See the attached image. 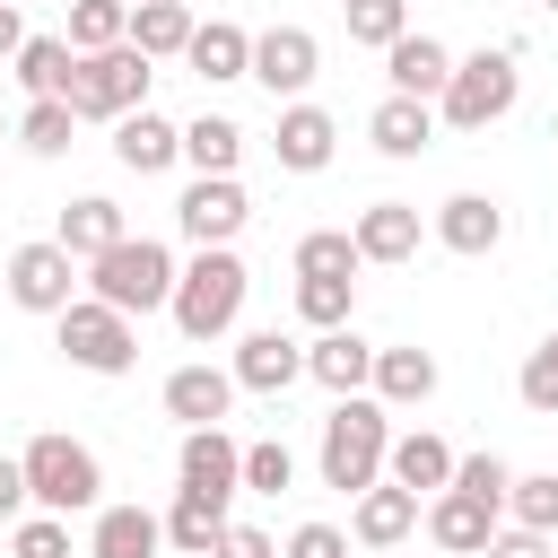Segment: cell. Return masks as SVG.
Listing matches in <instances>:
<instances>
[{
	"mask_svg": "<svg viewBox=\"0 0 558 558\" xmlns=\"http://www.w3.org/2000/svg\"><path fill=\"white\" fill-rule=\"evenodd\" d=\"M244 288H253L244 262H235L227 244H201V253L174 270V296H166V305H174V331H183V340H218V331H235Z\"/></svg>",
	"mask_w": 558,
	"mask_h": 558,
	"instance_id": "6da1fadb",
	"label": "cell"
},
{
	"mask_svg": "<svg viewBox=\"0 0 558 558\" xmlns=\"http://www.w3.org/2000/svg\"><path fill=\"white\" fill-rule=\"evenodd\" d=\"M384 445H392L384 401L340 392V401H331V418H323V488H340V497L375 488V480H384Z\"/></svg>",
	"mask_w": 558,
	"mask_h": 558,
	"instance_id": "7a4b0ae2",
	"label": "cell"
},
{
	"mask_svg": "<svg viewBox=\"0 0 558 558\" xmlns=\"http://www.w3.org/2000/svg\"><path fill=\"white\" fill-rule=\"evenodd\" d=\"M514 87H523L514 44H480V52L453 61V78L436 87V122H453V131H488V122L514 113Z\"/></svg>",
	"mask_w": 558,
	"mask_h": 558,
	"instance_id": "3957f363",
	"label": "cell"
},
{
	"mask_svg": "<svg viewBox=\"0 0 558 558\" xmlns=\"http://www.w3.org/2000/svg\"><path fill=\"white\" fill-rule=\"evenodd\" d=\"M87 296H105L113 314H157L174 296V253L157 235H122L87 262Z\"/></svg>",
	"mask_w": 558,
	"mask_h": 558,
	"instance_id": "277c9868",
	"label": "cell"
},
{
	"mask_svg": "<svg viewBox=\"0 0 558 558\" xmlns=\"http://www.w3.org/2000/svg\"><path fill=\"white\" fill-rule=\"evenodd\" d=\"M148 52L122 35V44H105V52H78V70H70V113L78 122H122V113H140L148 105Z\"/></svg>",
	"mask_w": 558,
	"mask_h": 558,
	"instance_id": "5b68a950",
	"label": "cell"
},
{
	"mask_svg": "<svg viewBox=\"0 0 558 558\" xmlns=\"http://www.w3.org/2000/svg\"><path fill=\"white\" fill-rule=\"evenodd\" d=\"M17 462H26V506H44V514H87L105 488V471L78 436H35Z\"/></svg>",
	"mask_w": 558,
	"mask_h": 558,
	"instance_id": "8992f818",
	"label": "cell"
},
{
	"mask_svg": "<svg viewBox=\"0 0 558 558\" xmlns=\"http://www.w3.org/2000/svg\"><path fill=\"white\" fill-rule=\"evenodd\" d=\"M52 323H61V357L87 366V375H131V366H140V331H131V314H113L105 296H70Z\"/></svg>",
	"mask_w": 558,
	"mask_h": 558,
	"instance_id": "52a82bcc",
	"label": "cell"
},
{
	"mask_svg": "<svg viewBox=\"0 0 558 558\" xmlns=\"http://www.w3.org/2000/svg\"><path fill=\"white\" fill-rule=\"evenodd\" d=\"M253 218V201H244V183L235 174H192L183 183V201H174V227L192 235V244H235V227Z\"/></svg>",
	"mask_w": 558,
	"mask_h": 558,
	"instance_id": "ba28073f",
	"label": "cell"
},
{
	"mask_svg": "<svg viewBox=\"0 0 558 558\" xmlns=\"http://www.w3.org/2000/svg\"><path fill=\"white\" fill-rule=\"evenodd\" d=\"M70 296H78V262H70L52 235L9 253V305H26V314H61Z\"/></svg>",
	"mask_w": 558,
	"mask_h": 558,
	"instance_id": "9c48e42d",
	"label": "cell"
},
{
	"mask_svg": "<svg viewBox=\"0 0 558 558\" xmlns=\"http://www.w3.org/2000/svg\"><path fill=\"white\" fill-rule=\"evenodd\" d=\"M314 70H323V44H314L305 26H270V35H253V70H244V78H262L270 96H305Z\"/></svg>",
	"mask_w": 558,
	"mask_h": 558,
	"instance_id": "30bf717a",
	"label": "cell"
},
{
	"mask_svg": "<svg viewBox=\"0 0 558 558\" xmlns=\"http://www.w3.org/2000/svg\"><path fill=\"white\" fill-rule=\"evenodd\" d=\"M174 462H183V488H192V497H218V506H227V497L244 488V445H235L227 427H183V453H174Z\"/></svg>",
	"mask_w": 558,
	"mask_h": 558,
	"instance_id": "8fae6325",
	"label": "cell"
},
{
	"mask_svg": "<svg viewBox=\"0 0 558 558\" xmlns=\"http://www.w3.org/2000/svg\"><path fill=\"white\" fill-rule=\"evenodd\" d=\"M488 532H497V506H488V497H471V488H436V497H427V541H436L445 558H480Z\"/></svg>",
	"mask_w": 558,
	"mask_h": 558,
	"instance_id": "7c38bea8",
	"label": "cell"
},
{
	"mask_svg": "<svg viewBox=\"0 0 558 558\" xmlns=\"http://www.w3.org/2000/svg\"><path fill=\"white\" fill-rule=\"evenodd\" d=\"M227 375H235V392H270V401H279V392H288V384L305 375V349H296L288 331H244V340H235V366H227Z\"/></svg>",
	"mask_w": 558,
	"mask_h": 558,
	"instance_id": "4fadbf2b",
	"label": "cell"
},
{
	"mask_svg": "<svg viewBox=\"0 0 558 558\" xmlns=\"http://www.w3.org/2000/svg\"><path fill=\"white\" fill-rule=\"evenodd\" d=\"M331 148H340V122H331L323 105H288V113H279V131H270V157H279L288 174H323V166H331Z\"/></svg>",
	"mask_w": 558,
	"mask_h": 558,
	"instance_id": "5bb4252c",
	"label": "cell"
},
{
	"mask_svg": "<svg viewBox=\"0 0 558 558\" xmlns=\"http://www.w3.org/2000/svg\"><path fill=\"white\" fill-rule=\"evenodd\" d=\"M436 244H445V253H462V262H480V253H497V244H506V209H497L488 192H453V201L436 209Z\"/></svg>",
	"mask_w": 558,
	"mask_h": 558,
	"instance_id": "9a60e30c",
	"label": "cell"
},
{
	"mask_svg": "<svg viewBox=\"0 0 558 558\" xmlns=\"http://www.w3.org/2000/svg\"><path fill=\"white\" fill-rule=\"evenodd\" d=\"M349 532H357L366 549H401V541L418 532V488H401V480H375V488H357V514H349Z\"/></svg>",
	"mask_w": 558,
	"mask_h": 558,
	"instance_id": "2e32d148",
	"label": "cell"
},
{
	"mask_svg": "<svg viewBox=\"0 0 558 558\" xmlns=\"http://www.w3.org/2000/svg\"><path fill=\"white\" fill-rule=\"evenodd\" d=\"M349 244H357V262H410L418 253V209L410 201H366L357 209V227H349Z\"/></svg>",
	"mask_w": 558,
	"mask_h": 558,
	"instance_id": "e0dca14e",
	"label": "cell"
},
{
	"mask_svg": "<svg viewBox=\"0 0 558 558\" xmlns=\"http://www.w3.org/2000/svg\"><path fill=\"white\" fill-rule=\"evenodd\" d=\"M227 410H235V375H227V366H174V375H166V418L218 427Z\"/></svg>",
	"mask_w": 558,
	"mask_h": 558,
	"instance_id": "ac0fdd59",
	"label": "cell"
},
{
	"mask_svg": "<svg viewBox=\"0 0 558 558\" xmlns=\"http://www.w3.org/2000/svg\"><path fill=\"white\" fill-rule=\"evenodd\" d=\"M384 78H392V96H427L436 105V87L453 78V52L436 35H392L384 44Z\"/></svg>",
	"mask_w": 558,
	"mask_h": 558,
	"instance_id": "d6986e66",
	"label": "cell"
},
{
	"mask_svg": "<svg viewBox=\"0 0 558 558\" xmlns=\"http://www.w3.org/2000/svg\"><path fill=\"white\" fill-rule=\"evenodd\" d=\"M113 157H122L131 174H166V166L183 157V131H174L166 113H148V105H140V113H122V122H113Z\"/></svg>",
	"mask_w": 558,
	"mask_h": 558,
	"instance_id": "ffe728a7",
	"label": "cell"
},
{
	"mask_svg": "<svg viewBox=\"0 0 558 558\" xmlns=\"http://www.w3.org/2000/svg\"><path fill=\"white\" fill-rule=\"evenodd\" d=\"M122 235H131V227H122V201L78 192V201L61 209V235H52V244H61L70 262H96V253H105V244H122Z\"/></svg>",
	"mask_w": 558,
	"mask_h": 558,
	"instance_id": "44dd1931",
	"label": "cell"
},
{
	"mask_svg": "<svg viewBox=\"0 0 558 558\" xmlns=\"http://www.w3.org/2000/svg\"><path fill=\"white\" fill-rule=\"evenodd\" d=\"M305 375H314L331 401H340V392H366V375H375V349H366V340L340 323V331H323V340L305 349Z\"/></svg>",
	"mask_w": 558,
	"mask_h": 558,
	"instance_id": "7402d4cb",
	"label": "cell"
},
{
	"mask_svg": "<svg viewBox=\"0 0 558 558\" xmlns=\"http://www.w3.org/2000/svg\"><path fill=\"white\" fill-rule=\"evenodd\" d=\"M384 471H392L401 488L436 497V488L453 480V445H445V436H427V427H410V436H392V445H384Z\"/></svg>",
	"mask_w": 558,
	"mask_h": 558,
	"instance_id": "603a6c76",
	"label": "cell"
},
{
	"mask_svg": "<svg viewBox=\"0 0 558 558\" xmlns=\"http://www.w3.org/2000/svg\"><path fill=\"white\" fill-rule=\"evenodd\" d=\"M157 549H166V523L148 506H105L87 532V558H157Z\"/></svg>",
	"mask_w": 558,
	"mask_h": 558,
	"instance_id": "cb8c5ba5",
	"label": "cell"
},
{
	"mask_svg": "<svg viewBox=\"0 0 558 558\" xmlns=\"http://www.w3.org/2000/svg\"><path fill=\"white\" fill-rule=\"evenodd\" d=\"M366 140H375L384 157H418V148L436 140V105H427V96H384L375 122H366Z\"/></svg>",
	"mask_w": 558,
	"mask_h": 558,
	"instance_id": "d4e9b609",
	"label": "cell"
},
{
	"mask_svg": "<svg viewBox=\"0 0 558 558\" xmlns=\"http://www.w3.org/2000/svg\"><path fill=\"white\" fill-rule=\"evenodd\" d=\"M366 384H375L384 410H418V401L436 392V357H427V349H375V375H366Z\"/></svg>",
	"mask_w": 558,
	"mask_h": 558,
	"instance_id": "484cf974",
	"label": "cell"
},
{
	"mask_svg": "<svg viewBox=\"0 0 558 558\" xmlns=\"http://www.w3.org/2000/svg\"><path fill=\"white\" fill-rule=\"evenodd\" d=\"M183 61H192L209 87H218V78H244V70H253V35H244V26H227V17H209V26H192Z\"/></svg>",
	"mask_w": 558,
	"mask_h": 558,
	"instance_id": "4316f807",
	"label": "cell"
},
{
	"mask_svg": "<svg viewBox=\"0 0 558 558\" xmlns=\"http://www.w3.org/2000/svg\"><path fill=\"white\" fill-rule=\"evenodd\" d=\"M192 26H201V17H192L183 0H140V9H131V44H140L148 61H174V52L192 44Z\"/></svg>",
	"mask_w": 558,
	"mask_h": 558,
	"instance_id": "83f0119b",
	"label": "cell"
},
{
	"mask_svg": "<svg viewBox=\"0 0 558 558\" xmlns=\"http://www.w3.org/2000/svg\"><path fill=\"white\" fill-rule=\"evenodd\" d=\"M9 70H17V87H26V96H70V70H78V52H70L61 35H26Z\"/></svg>",
	"mask_w": 558,
	"mask_h": 558,
	"instance_id": "f1b7e54d",
	"label": "cell"
},
{
	"mask_svg": "<svg viewBox=\"0 0 558 558\" xmlns=\"http://www.w3.org/2000/svg\"><path fill=\"white\" fill-rule=\"evenodd\" d=\"M218 532H227V506H218V497H192V488H174L166 549H183V558H209V549H218Z\"/></svg>",
	"mask_w": 558,
	"mask_h": 558,
	"instance_id": "f546056e",
	"label": "cell"
},
{
	"mask_svg": "<svg viewBox=\"0 0 558 558\" xmlns=\"http://www.w3.org/2000/svg\"><path fill=\"white\" fill-rule=\"evenodd\" d=\"M183 157H192V174H235V157H244V122H227V113L183 122Z\"/></svg>",
	"mask_w": 558,
	"mask_h": 558,
	"instance_id": "4dcf8cb0",
	"label": "cell"
},
{
	"mask_svg": "<svg viewBox=\"0 0 558 558\" xmlns=\"http://www.w3.org/2000/svg\"><path fill=\"white\" fill-rule=\"evenodd\" d=\"M70 131H78L70 96H35V105L17 113V148H26V157H61V148H70Z\"/></svg>",
	"mask_w": 558,
	"mask_h": 558,
	"instance_id": "1f68e13d",
	"label": "cell"
},
{
	"mask_svg": "<svg viewBox=\"0 0 558 558\" xmlns=\"http://www.w3.org/2000/svg\"><path fill=\"white\" fill-rule=\"evenodd\" d=\"M296 279H357V244H349V227H314V235H296Z\"/></svg>",
	"mask_w": 558,
	"mask_h": 558,
	"instance_id": "d6a6232c",
	"label": "cell"
},
{
	"mask_svg": "<svg viewBox=\"0 0 558 558\" xmlns=\"http://www.w3.org/2000/svg\"><path fill=\"white\" fill-rule=\"evenodd\" d=\"M131 35V9L122 0H70V52H105V44H122Z\"/></svg>",
	"mask_w": 558,
	"mask_h": 558,
	"instance_id": "836d02e7",
	"label": "cell"
},
{
	"mask_svg": "<svg viewBox=\"0 0 558 558\" xmlns=\"http://www.w3.org/2000/svg\"><path fill=\"white\" fill-rule=\"evenodd\" d=\"M296 314H305L314 331H340V323L357 314V279H296Z\"/></svg>",
	"mask_w": 558,
	"mask_h": 558,
	"instance_id": "e575fe53",
	"label": "cell"
},
{
	"mask_svg": "<svg viewBox=\"0 0 558 558\" xmlns=\"http://www.w3.org/2000/svg\"><path fill=\"white\" fill-rule=\"evenodd\" d=\"M506 506L523 532H558V471H532V480H506Z\"/></svg>",
	"mask_w": 558,
	"mask_h": 558,
	"instance_id": "d590c367",
	"label": "cell"
},
{
	"mask_svg": "<svg viewBox=\"0 0 558 558\" xmlns=\"http://www.w3.org/2000/svg\"><path fill=\"white\" fill-rule=\"evenodd\" d=\"M514 392H523V410H541V418H558V331L523 357V375H514Z\"/></svg>",
	"mask_w": 558,
	"mask_h": 558,
	"instance_id": "8d00e7d4",
	"label": "cell"
},
{
	"mask_svg": "<svg viewBox=\"0 0 558 558\" xmlns=\"http://www.w3.org/2000/svg\"><path fill=\"white\" fill-rule=\"evenodd\" d=\"M349 9V44H392V35H410V17H401V0H340Z\"/></svg>",
	"mask_w": 558,
	"mask_h": 558,
	"instance_id": "74e56055",
	"label": "cell"
},
{
	"mask_svg": "<svg viewBox=\"0 0 558 558\" xmlns=\"http://www.w3.org/2000/svg\"><path fill=\"white\" fill-rule=\"evenodd\" d=\"M296 480V453L279 445V436H262V445H244V488H262V497H279Z\"/></svg>",
	"mask_w": 558,
	"mask_h": 558,
	"instance_id": "f35d334b",
	"label": "cell"
},
{
	"mask_svg": "<svg viewBox=\"0 0 558 558\" xmlns=\"http://www.w3.org/2000/svg\"><path fill=\"white\" fill-rule=\"evenodd\" d=\"M506 453H453V480L445 488H471V497H488V506H506Z\"/></svg>",
	"mask_w": 558,
	"mask_h": 558,
	"instance_id": "ab89813d",
	"label": "cell"
},
{
	"mask_svg": "<svg viewBox=\"0 0 558 558\" xmlns=\"http://www.w3.org/2000/svg\"><path fill=\"white\" fill-rule=\"evenodd\" d=\"M9 549H17V558H70V514H26V523L9 532Z\"/></svg>",
	"mask_w": 558,
	"mask_h": 558,
	"instance_id": "60d3db41",
	"label": "cell"
},
{
	"mask_svg": "<svg viewBox=\"0 0 558 558\" xmlns=\"http://www.w3.org/2000/svg\"><path fill=\"white\" fill-rule=\"evenodd\" d=\"M279 558H349V541H340V523H296Z\"/></svg>",
	"mask_w": 558,
	"mask_h": 558,
	"instance_id": "b9f144b4",
	"label": "cell"
},
{
	"mask_svg": "<svg viewBox=\"0 0 558 558\" xmlns=\"http://www.w3.org/2000/svg\"><path fill=\"white\" fill-rule=\"evenodd\" d=\"M480 558H549V532H523V523H514V532H488Z\"/></svg>",
	"mask_w": 558,
	"mask_h": 558,
	"instance_id": "7bdbcfd3",
	"label": "cell"
},
{
	"mask_svg": "<svg viewBox=\"0 0 558 558\" xmlns=\"http://www.w3.org/2000/svg\"><path fill=\"white\" fill-rule=\"evenodd\" d=\"M209 558H279V549H270V532H253V523H227Z\"/></svg>",
	"mask_w": 558,
	"mask_h": 558,
	"instance_id": "ee69618b",
	"label": "cell"
},
{
	"mask_svg": "<svg viewBox=\"0 0 558 558\" xmlns=\"http://www.w3.org/2000/svg\"><path fill=\"white\" fill-rule=\"evenodd\" d=\"M17 514H26V462L0 453V523H17Z\"/></svg>",
	"mask_w": 558,
	"mask_h": 558,
	"instance_id": "f6af8a7d",
	"label": "cell"
},
{
	"mask_svg": "<svg viewBox=\"0 0 558 558\" xmlns=\"http://www.w3.org/2000/svg\"><path fill=\"white\" fill-rule=\"evenodd\" d=\"M17 44H26V17H17V0H0V61H17Z\"/></svg>",
	"mask_w": 558,
	"mask_h": 558,
	"instance_id": "bcb514c9",
	"label": "cell"
},
{
	"mask_svg": "<svg viewBox=\"0 0 558 558\" xmlns=\"http://www.w3.org/2000/svg\"><path fill=\"white\" fill-rule=\"evenodd\" d=\"M549 558H558V532H549Z\"/></svg>",
	"mask_w": 558,
	"mask_h": 558,
	"instance_id": "7dc6e473",
	"label": "cell"
},
{
	"mask_svg": "<svg viewBox=\"0 0 558 558\" xmlns=\"http://www.w3.org/2000/svg\"><path fill=\"white\" fill-rule=\"evenodd\" d=\"M0 140H9V113H0Z\"/></svg>",
	"mask_w": 558,
	"mask_h": 558,
	"instance_id": "c3c4849f",
	"label": "cell"
},
{
	"mask_svg": "<svg viewBox=\"0 0 558 558\" xmlns=\"http://www.w3.org/2000/svg\"><path fill=\"white\" fill-rule=\"evenodd\" d=\"M541 9H558V0H541Z\"/></svg>",
	"mask_w": 558,
	"mask_h": 558,
	"instance_id": "681fc988",
	"label": "cell"
},
{
	"mask_svg": "<svg viewBox=\"0 0 558 558\" xmlns=\"http://www.w3.org/2000/svg\"><path fill=\"white\" fill-rule=\"evenodd\" d=\"M122 9H140V0H122Z\"/></svg>",
	"mask_w": 558,
	"mask_h": 558,
	"instance_id": "f907efd6",
	"label": "cell"
}]
</instances>
